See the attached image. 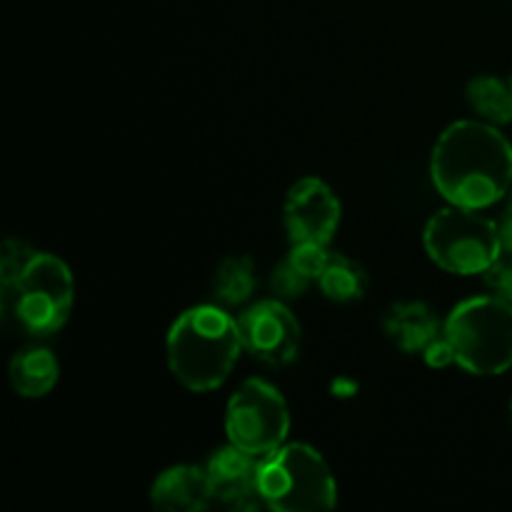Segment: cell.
<instances>
[{"instance_id": "18", "label": "cell", "mask_w": 512, "mask_h": 512, "mask_svg": "<svg viewBox=\"0 0 512 512\" xmlns=\"http://www.w3.org/2000/svg\"><path fill=\"white\" fill-rule=\"evenodd\" d=\"M328 245H318V243H293V250L288 253V260L300 270V273L308 275L310 280L318 283L320 273L328 265Z\"/></svg>"}, {"instance_id": "13", "label": "cell", "mask_w": 512, "mask_h": 512, "mask_svg": "<svg viewBox=\"0 0 512 512\" xmlns=\"http://www.w3.org/2000/svg\"><path fill=\"white\" fill-rule=\"evenodd\" d=\"M8 375L10 385L20 398H43L58 383L60 365L53 350L33 345V348H23L13 355Z\"/></svg>"}, {"instance_id": "19", "label": "cell", "mask_w": 512, "mask_h": 512, "mask_svg": "<svg viewBox=\"0 0 512 512\" xmlns=\"http://www.w3.org/2000/svg\"><path fill=\"white\" fill-rule=\"evenodd\" d=\"M310 283H313V280H310L305 273H300L288 258L275 268L273 278H270V288H273V293L278 295L280 300L298 298V295H303L305 290H308Z\"/></svg>"}, {"instance_id": "16", "label": "cell", "mask_w": 512, "mask_h": 512, "mask_svg": "<svg viewBox=\"0 0 512 512\" xmlns=\"http://www.w3.org/2000/svg\"><path fill=\"white\" fill-rule=\"evenodd\" d=\"M255 290V265L248 255H233L218 265L213 278V295L225 308L243 305Z\"/></svg>"}, {"instance_id": "20", "label": "cell", "mask_w": 512, "mask_h": 512, "mask_svg": "<svg viewBox=\"0 0 512 512\" xmlns=\"http://www.w3.org/2000/svg\"><path fill=\"white\" fill-rule=\"evenodd\" d=\"M485 278H488V285L495 290V295H500V298L508 300L512 305V268L493 265V268L485 273Z\"/></svg>"}, {"instance_id": "4", "label": "cell", "mask_w": 512, "mask_h": 512, "mask_svg": "<svg viewBox=\"0 0 512 512\" xmlns=\"http://www.w3.org/2000/svg\"><path fill=\"white\" fill-rule=\"evenodd\" d=\"M443 333L455 363L470 375H503L512 368V305L500 295L460 303Z\"/></svg>"}, {"instance_id": "23", "label": "cell", "mask_w": 512, "mask_h": 512, "mask_svg": "<svg viewBox=\"0 0 512 512\" xmlns=\"http://www.w3.org/2000/svg\"><path fill=\"white\" fill-rule=\"evenodd\" d=\"M510 415H512V400H510Z\"/></svg>"}, {"instance_id": "17", "label": "cell", "mask_w": 512, "mask_h": 512, "mask_svg": "<svg viewBox=\"0 0 512 512\" xmlns=\"http://www.w3.org/2000/svg\"><path fill=\"white\" fill-rule=\"evenodd\" d=\"M33 255L35 250L28 243H23V240H5L3 253H0V280H3V288H10L20 278V273L28 268Z\"/></svg>"}, {"instance_id": "6", "label": "cell", "mask_w": 512, "mask_h": 512, "mask_svg": "<svg viewBox=\"0 0 512 512\" xmlns=\"http://www.w3.org/2000/svg\"><path fill=\"white\" fill-rule=\"evenodd\" d=\"M428 255L453 275H485L498 260L500 225L473 208L438 210L423 233Z\"/></svg>"}, {"instance_id": "8", "label": "cell", "mask_w": 512, "mask_h": 512, "mask_svg": "<svg viewBox=\"0 0 512 512\" xmlns=\"http://www.w3.org/2000/svg\"><path fill=\"white\" fill-rule=\"evenodd\" d=\"M243 348L260 363L283 368L300 353L303 330L283 300H260L238 318Z\"/></svg>"}, {"instance_id": "22", "label": "cell", "mask_w": 512, "mask_h": 512, "mask_svg": "<svg viewBox=\"0 0 512 512\" xmlns=\"http://www.w3.org/2000/svg\"><path fill=\"white\" fill-rule=\"evenodd\" d=\"M505 215H512V195H510V203H508V210H505Z\"/></svg>"}, {"instance_id": "21", "label": "cell", "mask_w": 512, "mask_h": 512, "mask_svg": "<svg viewBox=\"0 0 512 512\" xmlns=\"http://www.w3.org/2000/svg\"><path fill=\"white\" fill-rule=\"evenodd\" d=\"M495 265L512 268V215H505L503 223H500V250Z\"/></svg>"}, {"instance_id": "12", "label": "cell", "mask_w": 512, "mask_h": 512, "mask_svg": "<svg viewBox=\"0 0 512 512\" xmlns=\"http://www.w3.org/2000/svg\"><path fill=\"white\" fill-rule=\"evenodd\" d=\"M383 328L403 353H425L440 338V325L425 303H398L385 313Z\"/></svg>"}, {"instance_id": "14", "label": "cell", "mask_w": 512, "mask_h": 512, "mask_svg": "<svg viewBox=\"0 0 512 512\" xmlns=\"http://www.w3.org/2000/svg\"><path fill=\"white\" fill-rule=\"evenodd\" d=\"M318 285L325 298L335 300V303H355L368 290V275L355 260L345 258L340 253H330L328 265H325L318 278Z\"/></svg>"}, {"instance_id": "24", "label": "cell", "mask_w": 512, "mask_h": 512, "mask_svg": "<svg viewBox=\"0 0 512 512\" xmlns=\"http://www.w3.org/2000/svg\"><path fill=\"white\" fill-rule=\"evenodd\" d=\"M510 83H512V80H510Z\"/></svg>"}, {"instance_id": "10", "label": "cell", "mask_w": 512, "mask_h": 512, "mask_svg": "<svg viewBox=\"0 0 512 512\" xmlns=\"http://www.w3.org/2000/svg\"><path fill=\"white\" fill-rule=\"evenodd\" d=\"M258 460L233 443L215 450L205 465L215 503L230 510H255L263 505L258 493Z\"/></svg>"}, {"instance_id": "11", "label": "cell", "mask_w": 512, "mask_h": 512, "mask_svg": "<svg viewBox=\"0 0 512 512\" xmlns=\"http://www.w3.org/2000/svg\"><path fill=\"white\" fill-rule=\"evenodd\" d=\"M150 500L158 510L200 512L215 503L208 470L198 465H173L155 478Z\"/></svg>"}, {"instance_id": "7", "label": "cell", "mask_w": 512, "mask_h": 512, "mask_svg": "<svg viewBox=\"0 0 512 512\" xmlns=\"http://www.w3.org/2000/svg\"><path fill=\"white\" fill-rule=\"evenodd\" d=\"M288 430V403L278 388L250 378L235 390L225 410V433L235 448L263 458L285 443Z\"/></svg>"}, {"instance_id": "5", "label": "cell", "mask_w": 512, "mask_h": 512, "mask_svg": "<svg viewBox=\"0 0 512 512\" xmlns=\"http://www.w3.org/2000/svg\"><path fill=\"white\" fill-rule=\"evenodd\" d=\"M3 290L5 308L33 338H48L68 323L75 295L73 273L55 255L35 253L20 278Z\"/></svg>"}, {"instance_id": "15", "label": "cell", "mask_w": 512, "mask_h": 512, "mask_svg": "<svg viewBox=\"0 0 512 512\" xmlns=\"http://www.w3.org/2000/svg\"><path fill=\"white\" fill-rule=\"evenodd\" d=\"M468 103L475 113L493 125H505L512 120V83L495 75H475L468 83Z\"/></svg>"}, {"instance_id": "2", "label": "cell", "mask_w": 512, "mask_h": 512, "mask_svg": "<svg viewBox=\"0 0 512 512\" xmlns=\"http://www.w3.org/2000/svg\"><path fill=\"white\" fill-rule=\"evenodd\" d=\"M170 373L193 393L220 388L240 358L238 320L220 305H198L180 315L168 333Z\"/></svg>"}, {"instance_id": "3", "label": "cell", "mask_w": 512, "mask_h": 512, "mask_svg": "<svg viewBox=\"0 0 512 512\" xmlns=\"http://www.w3.org/2000/svg\"><path fill=\"white\" fill-rule=\"evenodd\" d=\"M258 493L265 508L278 512L330 510L338 503L328 463L303 443L280 445L258 460Z\"/></svg>"}, {"instance_id": "1", "label": "cell", "mask_w": 512, "mask_h": 512, "mask_svg": "<svg viewBox=\"0 0 512 512\" xmlns=\"http://www.w3.org/2000/svg\"><path fill=\"white\" fill-rule=\"evenodd\" d=\"M430 173L450 205L490 208L512 185V145L493 123L458 120L440 133Z\"/></svg>"}, {"instance_id": "9", "label": "cell", "mask_w": 512, "mask_h": 512, "mask_svg": "<svg viewBox=\"0 0 512 512\" xmlns=\"http://www.w3.org/2000/svg\"><path fill=\"white\" fill-rule=\"evenodd\" d=\"M340 200L320 178H303L285 195V228L293 243L328 245L340 225Z\"/></svg>"}]
</instances>
